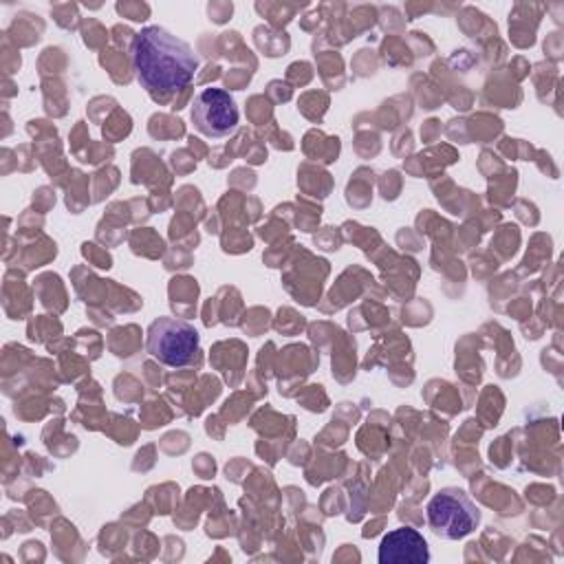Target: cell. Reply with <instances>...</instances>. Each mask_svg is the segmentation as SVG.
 Instances as JSON below:
<instances>
[{
    "label": "cell",
    "mask_w": 564,
    "mask_h": 564,
    "mask_svg": "<svg viewBox=\"0 0 564 564\" xmlns=\"http://www.w3.org/2000/svg\"><path fill=\"white\" fill-rule=\"evenodd\" d=\"M130 62L137 82L152 95H170L185 88L200 64L194 48L163 26H145L134 33Z\"/></svg>",
    "instance_id": "1"
},
{
    "label": "cell",
    "mask_w": 564,
    "mask_h": 564,
    "mask_svg": "<svg viewBox=\"0 0 564 564\" xmlns=\"http://www.w3.org/2000/svg\"><path fill=\"white\" fill-rule=\"evenodd\" d=\"M379 564H427L430 549L425 538L412 527H399L381 538Z\"/></svg>",
    "instance_id": "5"
},
{
    "label": "cell",
    "mask_w": 564,
    "mask_h": 564,
    "mask_svg": "<svg viewBox=\"0 0 564 564\" xmlns=\"http://www.w3.org/2000/svg\"><path fill=\"white\" fill-rule=\"evenodd\" d=\"M240 112L234 97L218 86L203 88L192 104V123L212 139H225L238 130Z\"/></svg>",
    "instance_id": "4"
},
{
    "label": "cell",
    "mask_w": 564,
    "mask_h": 564,
    "mask_svg": "<svg viewBox=\"0 0 564 564\" xmlns=\"http://www.w3.org/2000/svg\"><path fill=\"white\" fill-rule=\"evenodd\" d=\"M425 513L432 533L443 540H460L480 524V509L460 487L438 489L430 498Z\"/></svg>",
    "instance_id": "2"
},
{
    "label": "cell",
    "mask_w": 564,
    "mask_h": 564,
    "mask_svg": "<svg viewBox=\"0 0 564 564\" xmlns=\"http://www.w3.org/2000/svg\"><path fill=\"white\" fill-rule=\"evenodd\" d=\"M200 346V335L194 328V324L181 319L161 315L148 326V339L145 348L148 352L163 366L170 368H183L192 364Z\"/></svg>",
    "instance_id": "3"
}]
</instances>
